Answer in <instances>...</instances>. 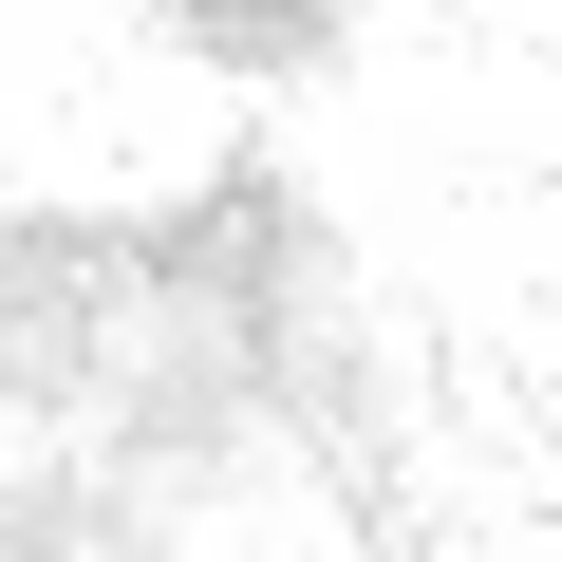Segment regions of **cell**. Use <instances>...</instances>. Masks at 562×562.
<instances>
[{
  "instance_id": "cell-3",
  "label": "cell",
  "mask_w": 562,
  "mask_h": 562,
  "mask_svg": "<svg viewBox=\"0 0 562 562\" xmlns=\"http://www.w3.org/2000/svg\"><path fill=\"white\" fill-rule=\"evenodd\" d=\"M150 20H169L188 57H225V76H301V57L338 38V0H150Z\"/></svg>"
},
{
  "instance_id": "cell-2",
  "label": "cell",
  "mask_w": 562,
  "mask_h": 562,
  "mask_svg": "<svg viewBox=\"0 0 562 562\" xmlns=\"http://www.w3.org/2000/svg\"><path fill=\"white\" fill-rule=\"evenodd\" d=\"M0 543L20 562H132V543H169V506L132 469H20L0 487Z\"/></svg>"
},
{
  "instance_id": "cell-1",
  "label": "cell",
  "mask_w": 562,
  "mask_h": 562,
  "mask_svg": "<svg viewBox=\"0 0 562 562\" xmlns=\"http://www.w3.org/2000/svg\"><path fill=\"white\" fill-rule=\"evenodd\" d=\"M301 281H319V225H301L281 169H206L188 206L132 225V301L150 319H281Z\"/></svg>"
}]
</instances>
